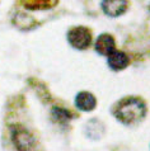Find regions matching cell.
<instances>
[{
  "label": "cell",
  "instance_id": "obj_1",
  "mask_svg": "<svg viewBox=\"0 0 150 151\" xmlns=\"http://www.w3.org/2000/svg\"><path fill=\"white\" fill-rule=\"evenodd\" d=\"M115 114L123 123L137 122L145 114V104L139 98H126L118 104Z\"/></svg>",
  "mask_w": 150,
  "mask_h": 151
},
{
  "label": "cell",
  "instance_id": "obj_8",
  "mask_svg": "<svg viewBox=\"0 0 150 151\" xmlns=\"http://www.w3.org/2000/svg\"><path fill=\"white\" fill-rule=\"evenodd\" d=\"M23 5L27 9L37 10V9H48L55 6L59 0H22Z\"/></svg>",
  "mask_w": 150,
  "mask_h": 151
},
{
  "label": "cell",
  "instance_id": "obj_6",
  "mask_svg": "<svg viewBox=\"0 0 150 151\" xmlns=\"http://www.w3.org/2000/svg\"><path fill=\"white\" fill-rule=\"evenodd\" d=\"M13 140L19 151H30L32 147V137L23 129H18L13 133Z\"/></svg>",
  "mask_w": 150,
  "mask_h": 151
},
{
  "label": "cell",
  "instance_id": "obj_3",
  "mask_svg": "<svg viewBox=\"0 0 150 151\" xmlns=\"http://www.w3.org/2000/svg\"><path fill=\"white\" fill-rule=\"evenodd\" d=\"M102 8L106 14L111 17H118L126 10L127 0H103Z\"/></svg>",
  "mask_w": 150,
  "mask_h": 151
},
{
  "label": "cell",
  "instance_id": "obj_5",
  "mask_svg": "<svg viewBox=\"0 0 150 151\" xmlns=\"http://www.w3.org/2000/svg\"><path fill=\"white\" fill-rule=\"evenodd\" d=\"M130 58L122 51H113L108 56V64L113 70H122L128 65Z\"/></svg>",
  "mask_w": 150,
  "mask_h": 151
},
{
  "label": "cell",
  "instance_id": "obj_4",
  "mask_svg": "<svg viewBox=\"0 0 150 151\" xmlns=\"http://www.w3.org/2000/svg\"><path fill=\"white\" fill-rule=\"evenodd\" d=\"M115 47H116L115 40L110 35L99 36L97 42H95V50H97V52L105 56H110L115 51Z\"/></svg>",
  "mask_w": 150,
  "mask_h": 151
},
{
  "label": "cell",
  "instance_id": "obj_2",
  "mask_svg": "<svg viewBox=\"0 0 150 151\" xmlns=\"http://www.w3.org/2000/svg\"><path fill=\"white\" fill-rule=\"evenodd\" d=\"M69 42L75 48L85 50L92 43V33L85 27H75L69 32Z\"/></svg>",
  "mask_w": 150,
  "mask_h": 151
},
{
  "label": "cell",
  "instance_id": "obj_7",
  "mask_svg": "<svg viewBox=\"0 0 150 151\" xmlns=\"http://www.w3.org/2000/svg\"><path fill=\"white\" fill-rule=\"evenodd\" d=\"M95 98L88 91H83L76 96V106L81 111H92L95 107Z\"/></svg>",
  "mask_w": 150,
  "mask_h": 151
}]
</instances>
